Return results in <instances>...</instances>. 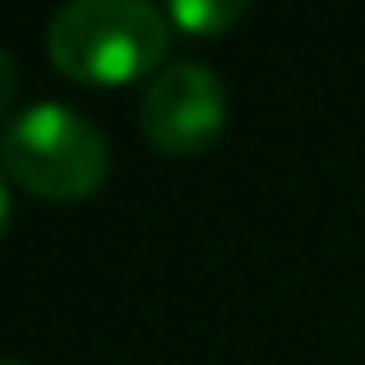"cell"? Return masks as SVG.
I'll return each instance as SVG.
<instances>
[{"mask_svg": "<svg viewBox=\"0 0 365 365\" xmlns=\"http://www.w3.org/2000/svg\"><path fill=\"white\" fill-rule=\"evenodd\" d=\"M227 116V93L222 79L195 56L167 61L148 74L139 102V120L148 139L167 153H199Z\"/></svg>", "mask_w": 365, "mask_h": 365, "instance_id": "3957f363", "label": "cell"}, {"mask_svg": "<svg viewBox=\"0 0 365 365\" xmlns=\"http://www.w3.org/2000/svg\"><path fill=\"white\" fill-rule=\"evenodd\" d=\"M0 365H28V361H19V356H0Z\"/></svg>", "mask_w": 365, "mask_h": 365, "instance_id": "52a82bcc", "label": "cell"}, {"mask_svg": "<svg viewBox=\"0 0 365 365\" xmlns=\"http://www.w3.org/2000/svg\"><path fill=\"white\" fill-rule=\"evenodd\" d=\"M5 213H9V199H5V180H0V227H5Z\"/></svg>", "mask_w": 365, "mask_h": 365, "instance_id": "8992f818", "label": "cell"}, {"mask_svg": "<svg viewBox=\"0 0 365 365\" xmlns=\"http://www.w3.org/2000/svg\"><path fill=\"white\" fill-rule=\"evenodd\" d=\"M171 24L148 0H65L46 24L51 61L74 79H130L162 56Z\"/></svg>", "mask_w": 365, "mask_h": 365, "instance_id": "7a4b0ae2", "label": "cell"}, {"mask_svg": "<svg viewBox=\"0 0 365 365\" xmlns=\"http://www.w3.org/2000/svg\"><path fill=\"white\" fill-rule=\"evenodd\" d=\"M241 14H245V0H171L167 9V19H176L190 33H217Z\"/></svg>", "mask_w": 365, "mask_h": 365, "instance_id": "277c9868", "label": "cell"}, {"mask_svg": "<svg viewBox=\"0 0 365 365\" xmlns=\"http://www.w3.org/2000/svg\"><path fill=\"white\" fill-rule=\"evenodd\" d=\"M9 98H14V61H9V51L0 46V116H5Z\"/></svg>", "mask_w": 365, "mask_h": 365, "instance_id": "5b68a950", "label": "cell"}, {"mask_svg": "<svg viewBox=\"0 0 365 365\" xmlns=\"http://www.w3.org/2000/svg\"><path fill=\"white\" fill-rule=\"evenodd\" d=\"M5 171L46 199H79L107 176V134L70 102H28L0 130Z\"/></svg>", "mask_w": 365, "mask_h": 365, "instance_id": "6da1fadb", "label": "cell"}]
</instances>
